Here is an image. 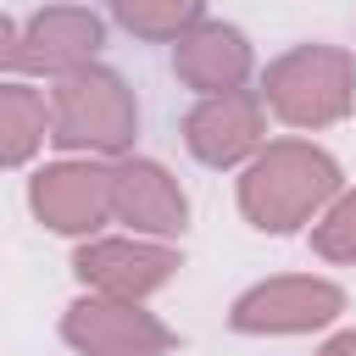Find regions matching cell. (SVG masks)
<instances>
[{"label": "cell", "instance_id": "cell-1", "mask_svg": "<svg viewBox=\"0 0 356 356\" xmlns=\"http://www.w3.org/2000/svg\"><path fill=\"white\" fill-rule=\"evenodd\" d=\"M339 195V161L312 139H273L239 172V211L261 234H295Z\"/></svg>", "mask_w": 356, "mask_h": 356}, {"label": "cell", "instance_id": "cell-2", "mask_svg": "<svg viewBox=\"0 0 356 356\" xmlns=\"http://www.w3.org/2000/svg\"><path fill=\"white\" fill-rule=\"evenodd\" d=\"M139 134V100L111 67H78L50 89V145L78 156H128Z\"/></svg>", "mask_w": 356, "mask_h": 356}, {"label": "cell", "instance_id": "cell-3", "mask_svg": "<svg viewBox=\"0 0 356 356\" xmlns=\"http://www.w3.org/2000/svg\"><path fill=\"white\" fill-rule=\"evenodd\" d=\"M261 100L289 128H328L356 106V61L339 44H295L261 72Z\"/></svg>", "mask_w": 356, "mask_h": 356}, {"label": "cell", "instance_id": "cell-4", "mask_svg": "<svg viewBox=\"0 0 356 356\" xmlns=\"http://www.w3.org/2000/svg\"><path fill=\"white\" fill-rule=\"evenodd\" d=\"M61 339L78 356H167L172 350V328L145 312L139 300H117V295H78L61 312Z\"/></svg>", "mask_w": 356, "mask_h": 356}, {"label": "cell", "instance_id": "cell-5", "mask_svg": "<svg viewBox=\"0 0 356 356\" xmlns=\"http://www.w3.org/2000/svg\"><path fill=\"white\" fill-rule=\"evenodd\" d=\"M345 312V289L328 278H261L228 306L234 334H312Z\"/></svg>", "mask_w": 356, "mask_h": 356}, {"label": "cell", "instance_id": "cell-6", "mask_svg": "<svg viewBox=\"0 0 356 356\" xmlns=\"http://www.w3.org/2000/svg\"><path fill=\"white\" fill-rule=\"evenodd\" d=\"M28 206L44 228L56 234H95L100 222H111V167L106 161H89V156H67V161H50L28 178Z\"/></svg>", "mask_w": 356, "mask_h": 356}, {"label": "cell", "instance_id": "cell-7", "mask_svg": "<svg viewBox=\"0 0 356 356\" xmlns=\"http://www.w3.org/2000/svg\"><path fill=\"white\" fill-rule=\"evenodd\" d=\"M184 145L200 167H239L267 145V100L261 89L200 95L184 117Z\"/></svg>", "mask_w": 356, "mask_h": 356}, {"label": "cell", "instance_id": "cell-8", "mask_svg": "<svg viewBox=\"0 0 356 356\" xmlns=\"http://www.w3.org/2000/svg\"><path fill=\"white\" fill-rule=\"evenodd\" d=\"M178 250L161 239H83L72 250V273L83 289L95 295H117V300H145L161 284H172L178 273Z\"/></svg>", "mask_w": 356, "mask_h": 356}, {"label": "cell", "instance_id": "cell-9", "mask_svg": "<svg viewBox=\"0 0 356 356\" xmlns=\"http://www.w3.org/2000/svg\"><path fill=\"white\" fill-rule=\"evenodd\" d=\"M106 44V22L89 6H44L17 33V67L33 78H67L89 67Z\"/></svg>", "mask_w": 356, "mask_h": 356}, {"label": "cell", "instance_id": "cell-10", "mask_svg": "<svg viewBox=\"0 0 356 356\" xmlns=\"http://www.w3.org/2000/svg\"><path fill=\"white\" fill-rule=\"evenodd\" d=\"M111 217L128 222L134 234L150 239H172L189 228V195L178 189V178L150 161V156H117L111 161Z\"/></svg>", "mask_w": 356, "mask_h": 356}, {"label": "cell", "instance_id": "cell-11", "mask_svg": "<svg viewBox=\"0 0 356 356\" xmlns=\"http://www.w3.org/2000/svg\"><path fill=\"white\" fill-rule=\"evenodd\" d=\"M250 67H256V50H250V39H245L234 22H195L189 33L172 39V72H178V83H189L195 95L245 89Z\"/></svg>", "mask_w": 356, "mask_h": 356}, {"label": "cell", "instance_id": "cell-12", "mask_svg": "<svg viewBox=\"0 0 356 356\" xmlns=\"http://www.w3.org/2000/svg\"><path fill=\"white\" fill-rule=\"evenodd\" d=\"M50 139V106L28 83H0V167H22Z\"/></svg>", "mask_w": 356, "mask_h": 356}, {"label": "cell", "instance_id": "cell-13", "mask_svg": "<svg viewBox=\"0 0 356 356\" xmlns=\"http://www.w3.org/2000/svg\"><path fill=\"white\" fill-rule=\"evenodd\" d=\"M206 0H111V17L134 39H178L200 22Z\"/></svg>", "mask_w": 356, "mask_h": 356}, {"label": "cell", "instance_id": "cell-14", "mask_svg": "<svg viewBox=\"0 0 356 356\" xmlns=\"http://www.w3.org/2000/svg\"><path fill=\"white\" fill-rule=\"evenodd\" d=\"M312 250L323 261H356V189H339L312 222Z\"/></svg>", "mask_w": 356, "mask_h": 356}, {"label": "cell", "instance_id": "cell-15", "mask_svg": "<svg viewBox=\"0 0 356 356\" xmlns=\"http://www.w3.org/2000/svg\"><path fill=\"white\" fill-rule=\"evenodd\" d=\"M6 67H17V22L0 11V72Z\"/></svg>", "mask_w": 356, "mask_h": 356}, {"label": "cell", "instance_id": "cell-16", "mask_svg": "<svg viewBox=\"0 0 356 356\" xmlns=\"http://www.w3.org/2000/svg\"><path fill=\"white\" fill-rule=\"evenodd\" d=\"M317 356H356V328H345V334H334Z\"/></svg>", "mask_w": 356, "mask_h": 356}]
</instances>
